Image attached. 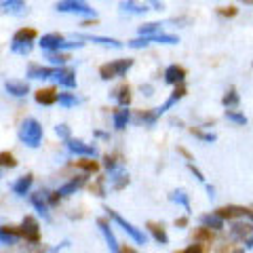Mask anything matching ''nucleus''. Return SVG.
<instances>
[{"mask_svg":"<svg viewBox=\"0 0 253 253\" xmlns=\"http://www.w3.org/2000/svg\"><path fill=\"white\" fill-rule=\"evenodd\" d=\"M186 93H188V89H186V84H177L175 86V89H173V93L169 95V97H167V101H165V104L163 106H158V108H154V112H156V116L158 118H161L165 112H167V110H171L173 106H175L177 104V101H181V99H184L186 97Z\"/></svg>","mask_w":253,"mask_h":253,"instance_id":"a211bd4d","label":"nucleus"},{"mask_svg":"<svg viewBox=\"0 0 253 253\" xmlns=\"http://www.w3.org/2000/svg\"><path fill=\"white\" fill-rule=\"evenodd\" d=\"M91 192L95 196H99V199H104V196H108V179L106 177H97L91 184Z\"/></svg>","mask_w":253,"mask_h":253,"instance_id":"e433bc0d","label":"nucleus"},{"mask_svg":"<svg viewBox=\"0 0 253 253\" xmlns=\"http://www.w3.org/2000/svg\"><path fill=\"white\" fill-rule=\"evenodd\" d=\"M104 211H106V217L112 221V224H116L121 230L129 236V239L135 243V245H148V234H146V230L144 228H139V226H135L133 221H129L126 217H123L121 213H118L116 209H112V207H108V205H104Z\"/></svg>","mask_w":253,"mask_h":253,"instance_id":"f257e3e1","label":"nucleus"},{"mask_svg":"<svg viewBox=\"0 0 253 253\" xmlns=\"http://www.w3.org/2000/svg\"><path fill=\"white\" fill-rule=\"evenodd\" d=\"M26 253H51V247L44 243H36V245H26Z\"/></svg>","mask_w":253,"mask_h":253,"instance_id":"de8ad7c7","label":"nucleus"},{"mask_svg":"<svg viewBox=\"0 0 253 253\" xmlns=\"http://www.w3.org/2000/svg\"><path fill=\"white\" fill-rule=\"evenodd\" d=\"M13 2H17V0H0V9H2V11H4V9H9Z\"/></svg>","mask_w":253,"mask_h":253,"instance_id":"13d9d810","label":"nucleus"},{"mask_svg":"<svg viewBox=\"0 0 253 253\" xmlns=\"http://www.w3.org/2000/svg\"><path fill=\"white\" fill-rule=\"evenodd\" d=\"M19 232H21V241L26 245H36L42 243V230H41V221L36 215H23L19 221Z\"/></svg>","mask_w":253,"mask_h":253,"instance_id":"423d86ee","label":"nucleus"},{"mask_svg":"<svg viewBox=\"0 0 253 253\" xmlns=\"http://www.w3.org/2000/svg\"><path fill=\"white\" fill-rule=\"evenodd\" d=\"M118 253H139V249H137V247H133V245H121Z\"/></svg>","mask_w":253,"mask_h":253,"instance_id":"5fc2aeb1","label":"nucleus"},{"mask_svg":"<svg viewBox=\"0 0 253 253\" xmlns=\"http://www.w3.org/2000/svg\"><path fill=\"white\" fill-rule=\"evenodd\" d=\"M101 167L106 169L108 175H112V173L125 169V161H123V156H121V154L112 152V154H106V156H104V163H101Z\"/></svg>","mask_w":253,"mask_h":253,"instance_id":"a878e982","label":"nucleus"},{"mask_svg":"<svg viewBox=\"0 0 253 253\" xmlns=\"http://www.w3.org/2000/svg\"><path fill=\"white\" fill-rule=\"evenodd\" d=\"M199 226L207 228V230L215 232V234H221V232H224V228H226V221L219 219L213 211H209V213H203V215L199 217Z\"/></svg>","mask_w":253,"mask_h":253,"instance_id":"aec40b11","label":"nucleus"},{"mask_svg":"<svg viewBox=\"0 0 253 253\" xmlns=\"http://www.w3.org/2000/svg\"><path fill=\"white\" fill-rule=\"evenodd\" d=\"M32 188H34V175H32V173H26V175L17 177L11 184V192L15 196H19V199H26V196H30Z\"/></svg>","mask_w":253,"mask_h":253,"instance_id":"dca6fc26","label":"nucleus"},{"mask_svg":"<svg viewBox=\"0 0 253 253\" xmlns=\"http://www.w3.org/2000/svg\"><path fill=\"white\" fill-rule=\"evenodd\" d=\"M163 76H165V83H167V84L177 86V84H184L188 72H186V68H184V66L171 63V66L165 68V74H163Z\"/></svg>","mask_w":253,"mask_h":253,"instance_id":"6ab92c4d","label":"nucleus"},{"mask_svg":"<svg viewBox=\"0 0 253 253\" xmlns=\"http://www.w3.org/2000/svg\"><path fill=\"white\" fill-rule=\"evenodd\" d=\"M129 184H131V177H129V173H126L125 169L112 173V175H108V188L114 190V192H121V190H125Z\"/></svg>","mask_w":253,"mask_h":253,"instance_id":"4be33fe9","label":"nucleus"},{"mask_svg":"<svg viewBox=\"0 0 253 253\" xmlns=\"http://www.w3.org/2000/svg\"><path fill=\"white\" fill-rule=\"evenodd\" d=\"M46 59H49V63L53 68H63L68 63V55L66 53H46Z\"/></svg>","mask_w":253,"mask_h":253,"instance_id":"ea45409f","label":"nucleus"},{"mask_svg":"<svg viewBox=\"0 0 253 253\" xmlns=\"http://www.w3.org/2000/svg\"><path fill=\"white\" fill-rule=\"evenodd\" d=\"M68 247H70V241L66 239V241H61V243H57V245H53V247H51V253H59V251L68 249Z\"/></svg>","mask_w":253,"mask_h":253,"instance_id":"864d4df0","label":"nucleus"},{"mask_svg":"<svg viewBox=\"0 0 253 253\" xmlns=\"http://www.w3.org/2000/svg\"><path fill=\"white\" fill-rule=\"evenodd\" d=\"M84 41H89V42H97L101 46H110V49H123L125 42L121 41H116V38H110V36H97V34H83Z\"/></svg>","mask_w":253,"mask_h":253,"instance_id":"7c9ffc66","label":"nucleus"},{"mask_svg":"<svg viewBox=\"0 0 253 253\" xmlns=\"http://www.w3.org/2000/svg\"><path fill=\"white\" fill-rule=\"evenodd\" d=\"M141 91H146V95H152V86L146 84V86H141Z\"/></svg>","mask_w":253,"mask_h":253,"instance_id":"052dcab7","label":"nucleus"},{"mask_svg":"<svg viewBox=\"0 0 253 253\" xmlns=\"http://www.w3.org/2000/svg\"><path fill=\"white\" fill-rule=\"evenodd\" d=\"M38 46L46 53H61V51H72V49H83L84 42H74V41H66L57 32H49V34H42Z\"/></svg>","mask_w":253,"mask_h":253,"instance_id":"7ed1b4c3","label":"nucleus"},{"mask_svg":"<svg viewBox=\"0 0 253 253\" xmlns=\"http://www.w3.org/2000/svg\"><path fill=\"white\" fill-rule=\"evenodd\" d=\"M74 167L84 173V175H95V173H99L101 169V163H97V158H78V161H74Z\"/></svg>","mask_w":253,"mask_h":253,"instance_id":"b1692460","label":"nucleus"},{"mask_svg":"<svg viewBox=\"0 0 253 253\" xmlns=\"http://www.w3.org/2000/svg\"><path fill=\"white\" fill-rule=\"evenodd\" d=\"M213 213L219 217L228 221V224H232L236 219H247L249 215V207H245V205H236V203H230V205H221V207L213 209Z\"/></svg>","mask_w":253,"mask_h":253,"instance_id":"f8f14e48","label":"nucleus"},{"mask_svg":"<svg viewBox=\"0 0 253 253\" xmlns=\"http://www.w3.org/2000/svg\"><path fill=\"white\" fill-rule=\"evenodd\" d=\"M236 13H239L236 6H219L217 9V15H221V17H234Z\"/></svg>","mask_w":253,"mask_h":253,"instance_id":"3c124183","label":"nucleus"},{"mask_svg":"<svg viewBox=\"0 0 253 253\" xmlns=\"http://www.w3.org/2000/svg\"><path fill=\"white\" fill-rule=\"evenodd\" d=\"M215 232H211V230H207V228H203V226H199V228H194L192 230V243H201V245H213L215 243Z\"/></svg>","mask_w":253,"mask_h":253,"instance_id":"2f4dec72","label":"nucleus"},{"mask_svg":"<svg viewBox=\"0 0 253 253\" xmlns=\"http://www.w3.org/2000/svg\"><path fill=\"white\" fill-rule=\"evenodd\" d=\"M188 226H190V215H181L175 219V228H179V230L181 228H188Z\"/></svg>","mask_w":253,"mask_h":253,"instance_id":"603ef678","label":"nucleus"},{"mask_svg":"<svg viewBox=\"0 0 253 253\" xmlns=\"http://www.w3.org/2000/svg\"><path fill=\"white\" fill-rule=\"evenodd\" d=\"M4 89L9 95H13V97H26V95L30 93V84L26 81H6L4 83Z\"/></svg>","mask_w":253,"mask_h":253,"instance_id":"cd10ccee","label":"nucleus"},{"mask_svg":"<svg viewBox=\"0 0 253 253\" xmlns=\"http://www.w3.org/2000/svg\"><path fill=\"white\" fill-rule=\"evenodd\" d=\"M44 192H46V201H49L51 209H53V207H59L63 199H61V196L57 194V190H49V188H44Z\"/></svg>","mask_w":253,"mask_h":253,"instance_id":"a18cd8bd","label":"nucleus"},{"mask_svg":"<svg viewBox=\"0 0 253 253\" xmlns=\"http://www.w3.org/2000/svg\"><path fill=\"white\" fill-rule=\"evenodd\" d=\"M217 253H247V251H245V247H243V245H226V247H221Z\"/></svg>","mask_w":253,"mask_h":253,"instance_id":"8fccbe9b","label":"nucleus"},{"mask_svg":"<svg viewBox=\"0 0 253 253\" xmlns=\"http://www.w3.org/2000/svg\"><path fill=\"white\" fill-rule=\"evenodd\" d=\"M133 63H135V61H133L131 57H121V59H112V61L104 63V66H99L101 81H112V78L125 76L133 68Z\"/></svg>","mask_w":253,"mask_h":253,"instance_id":"0eeeda50","label":"nucleus"},{"mask_svg":"<svg viewBox=\"0 0 253 253\" xmlns=\"http://www.w3.org/2000/svg\"><path fill=\"white\" fill-rule=\"evenodd\" d=\"M95 137H104V139H108L110 135H108V133H104V131H95Z\"/></svg>","mask_w":253,"mask_h":253,"instance_id":"bf43d9fd","label":"nucleus"},{"mask_svg":"<svg viewBox=\"0 0 253 253\" xmlns=\"http://www.w3.org/2000/svg\"><path fill=\"white\" fill-rule=\"evenodd\" d=\"M239 104H241V95L234 86H230V89L224 93V97H221V106H224L226 110H236Z\"/></svg>","mask_w":253,"mask_h":253,"instance_id":"473e14b6","label":"nucleus"},{"mask_svg":"<svg viewBox=\"0 0 253 253\" xmlns=\"http://www.w3.org/2000/svg\"><path fill=\"white\" fill-rule=\"evenodd\" d=\"M169 201L173 205H177V207L184 209L186 215H190V209H192V205H190V194L186 192L184 188H177V190H173V192H169Z\"/></svg>","mask_w":253,"mask_h":253,"instance_id":"393cba45","label":"nucleus"},{"mask_svg":"<svg viewBox=\"0 0 253 253\" xmlns=\"http://www.w3.org/2000/svg\"><path fill=\"white\" fill-rule=\"evenodd\" d=\"M243 247H245V251H251V249H253V234H251V236H247V239H245Z\"/></svg>","mask_w":253,"mask_h":253,"instance_id":"4d7b16f0","label":"nucleus"},{"mask_svg":"<svg viewBox=\"0 0 253 253\" xmlns=\"http://www.w3.org/2000/svg\"><path fill=\"white\" fill-rule=\"evenodd\" d=\"M150 44H152L150 36H139V38H133V41L126 42V46H131V49H146Z\"/></svg>","mask_w":253,"mask_h":253,"instance_id":"c03bdc74","label":"nucleus"},{"mask_svg":"<svg viewBox=\"0 0 253 253\" xmlns=\"http://www.w3.org/2000/svg\"><path fill=\"white\" fill-rule=\"evenodd\" d=\"M205 245H201V243H190V245H186V247H181L179 251H175V253H205Z\"/></svg>","mask_w":253,"mask_h":253,"instance_id":"49530a36","label":"nucleus"},{"mask_svg":"<svg viewBox=\"0 0 253 253\" xmlns=\"http://www.w3.org/2000/svg\"><path fill=\"white\" fill-rule=\"evenodd\" d=\"M186 167H188V171L196 177V181H201V184H207V179H205V173H203L199 167H196L194 163H186Z\"/></svg>","mask_w":253,"mask_h":253,"instance_id":"09e8293b","label":"nucleus"},{"mask_svg":"<svg viewBox=\"0 0 253 253\" xmlns=\"http://www.w3.org/2000/svg\"><path fill=\"white\" fill-rule=\"evenodd\" d=\"M55 135L61 141H68V139H72V131H70V126L66 123H59V125H55Z\"/></svg>","mask_w":253,"mask_h":253,"instance_id":"37998d69","label":"nucleus"},{"mask_svg":"<svg viewBox=\"0 0 253 253\" xmlns=\"http://www.w3.org/2000/svg\"><path fill=\"white\" fill-rule=\"evenodd\" d=\"M150 41L158 42V44H179V36H175V34H165V32H161V34L150 36Z\"/></svg>","mask_w":253,"mask_h":253,"instance_id":"4c0bfd02","label":"nucleus"},{"mask_svg":"<svg viewBox=\"0 0 253 253\" xmlns=\"http://www.w3.org/2000/svg\"><path fill=\"white\" fill-rule=\"evenodd\" d=\"M118 9H121V13H125V15H146L150 11L146 4L137 2V0H123V2L118 4Z\"/></svg>","mask_w":253,"mask_h":253,"instance_id":"c756f323","label":"nucleus"},{"mask_svg":"<svg viewBox=\"0 0 253 253\" xmlns=\"http://www.w3.org/2000/svg\"><path fill=\"white\" fill-rule=\"evenodd\" d=\"M36 30L34 28H19L11 38V53L15 55H30L34 49L36 41Z\"/></svg>","mask_w":253,"mask_h":253,"instance_id":"20e7f679","label":"nucleus"},{"mask_svg":"<svg viewBox=\"0 0 253 253\" xmlns=\"http://www.w3.org/2000/svg\"><path fill=\"white\" fill-rule=\"evenodd\" d=\"M205 190H207V196L209 199H215V186H211V184H205Z\"/></svg>","mask_w":253,"mask_h":253,"instance_id":"6e6d98bb","label":"nucleus"},{"mask_svg":"<svg viewBox=\"0 0 253 253\" xmlns=\"http://www.w3.org/2000/svg\"><path fill=\"white\" fill-rule=\"evenodd\" d=\"M163 32V23L161 21H148L144 26L137 28V34L139 36H154V34H161Z\"/></svg>","mask_w":253,"mask_h":253,"instance_id":"f704fd0d","label":"nucleus"},{"mask_svg":"<svg viewBox=\"0 0 253 253\" xmlns=\"http://www.w3.org/2000/svg\"><path fill=\"white\" fill-rule=\"evenodd\" d=\"M19 161L15 158L13 152H9V150H2L0 152V169H17Z\"/></svg>","mask_w":253,"mask_h":253,"instance_id":"c9c22d12","label":"nucleus"},{"mask_svg":"<svg viewBox=\"0 0 253 253\" xmlns=\"http://www.w3.org/2000/svg\"><path fill=\"white\" fill-rule=\"evenodd\" d=\"M55 70H57V68H53V66H42V63H30L26 76H28V78H42V81H46V78H53Z\"/></svg>","mask_w":253,"mask_h":253,"instance_id":"5701e85b","label":"nucleus"},{"mask_svg":"<svg viewBox=\"0 0 253 253\" xmlns=\"http://www.w3.org/2000/svg\"><path fill=\"white\" fill-rule=\"evenodd\" d=\"M0 177H2V171H0Z\"/></svg>","mask_w":253,"mask_h":253,"instance_id":"69168bd1","label":"nucleus"},{"mask_svg":"<svg viewBox=\"0 0 253 253\" xmlns=\"http://www.w3.org/2000/svg\"><path fill=\"white\" fill-rule=\"evenodd\" d=\"M243 4H249V6H253V0H241Z\"/></svg>","mask_w":253,"mask_h":253,"instance_id":"0e129e2a","label":"nucleus"},{"mask_svg":"<svg viewBox=\"0 0 253 253\" xmlns=\"http://www.w3.org/2000/svg\"><path fill=\"white\" fill-rule=\"evenodd\" d=\"M57 13H68V15H78V17H86V19H97V11L91 9V4L86 0H59L55 4Z\"/></svg>","mask_w":253,"mask_h":253,"instance_id":"39448f33","label":"nucleus"},{"mask_svg":"<svg viewBox=\"0 0 253 253\" xmlns=\"http://www.w3.org/2000/svg\"><path fill=\"white\" fill-rule=\"evenodd\" d=\"M224 116L228 118L230 123H234V125H239V126H245L249 121H247V116H245L243 112H239V110H226L224 112Z\"/></svg>","mask_w":253,"mask_h":253,"instance_id":"58836bf2","label":"nucleus"},{"mask_svg":"<svg viewBox=\"0 0 253 253\" xmlns=\"http://www.w3.org/2000/svg\"><path fill=\"white\" fill-rule=\"evenodd\" d=\"M190 133H192V135H194L196 139L205 141V144H213V141L217 139V135H215V133H207V131H201L199 126H192V129H190Z\"/></svg>","mask_w":253,"mask_h":253,"instance_id":"a19ab883","label":"nucleus"},{"mask_svg":"<svg viewBox=\"0 0 253 253\" xmlns=\"http://www.w3.org/2000/svg\"><path fill=\"white\" fill-rule=\"evenodd\" d=\"M28 203L32 205V209L36 211V215H38V217H42V221L51 224V221H53V213H51V205H49V201H46L44 188L36 190V192H30Z\"/></svg>","mask_w":253,"mask_h":253,"instance_id":"6e6552de","label":"nucleus"},{"mask_svg":"<svg viewBox=\"0 0 253 253\" xmlns=\"http://www.w3.org/2000/svg\"><path fill=\"white\" fill-rule=\"evenodd\" d=\"M95 226H97V230L101 232V236H104V241L108 245V251L110 253H118V249H121V243H118V239H116L112 221H110L108 217H97V219H95Z\"/></svg>","mask_w":253,"mask_h":253,"instance_id":"ddd939ff","label":"nucleus"},{"mask_svg":"<svg viewBox=\"0 0 253 253\" xmlns=\"http://www.w3.org/2000/svg\"><path fill=\"white\" fill-rule=\"evenodd\" d=\"M57 97H59V93L55 86H46V89H38L34 93V101L38 106H55L57 104Z\"/></svg>","mask_w":253,"mask_h":253,"instance_id":"412c9836","label":"nucleus"},{"mask_svg":"<svg viewBox=\"0 0 253 253\" xmlns=\"http://www.w3.org/2000/svg\"><path fill=\"white\" fill-rule=\"evenodd\" d=\"M112 97L116 99L118 108H129V106H131V99H133V95H131V86L126 84V83H123L121 86H118V89H114Z\"/></svg>","mask_w":253,"mask_h":253,"instance_id":"c85d7f7f","label":"nucleus"},{"mask_svg":"<svg viewBox=\"0 0 253 253\" xmlns=\"http://www.w3.org/2000/svg\"><path fill=\"white\" fill-rule=\"evenodd\" d=\"M247 219H249L251 224H253V207H249V215H247Z\"/></svg>","mask_w":253,"mask_h":253,"instance_id":"e2e57ef3","label":"nucleus"},{"mask_svg":"<svg viewBox=\"0 0 253 253\" xmlns=\"http://www.w3.org/2000/svg\"><path fill=\"white\" fill-rule=\"evenodd\" d=\"M158 121V116L154 110H139V112L131 118V123H135V125H154Z\"/></svg>","mask_w":253,"mask_h":253,"instance_id":"72a5a7b5","label":"nucleus"},{"mask_svg":"<svg viewBox=\"0 0 253 253\" xmlns=\"http://www.w3.org/2000/svg\"><path fill=\"white\" fill-rule=\"evenodd\" d=\"M63 146H66L68 150V154H72L76 158H97L99 156V148L95 146V144H86L84 139H68V141H63Z\"/></svg>","mask_w":253,"mask_h":253,"instance_id":"1a4fd4ad","label":"nucleus"},{"mask_svg":"<svg viewBox=\"0 0 253 253\" xmlns=\"http://www.w3.org/2000/svg\"><path fill=\"white\" fill-rule=\"evenodd\" d=\"M146 234H148V239H152L156 245H169V241H171L163 221H146Z\"/></svg>","mask_w":253,"mask_h":253,"instance_id":"2eb2a0df","label":"nucleus"},{"mask_svg":"<svg viewBox=\"0 0 253 253\" xmlns=\"http://www.w3.org/2000/svg\"><path fill=\"white\" fill-rule=\"evenodd\" d=\"M253 234V224L249 219H236L228 226V243L232 245H243L247 236Z\"/></svg>","mask_w":253,"mask_h":253,"instance_id":"9b49d317","label":"nucleus"},{"mask_svg":"<svg viewBox=\"0 0 253 253\" xmlns=\"http://www.w3.org/2000/svg\"><path fill=\"white\" fill-rule=\"evenodd\" d=\"M89 186V175H84V173H76V175H72L70 179H66L57 190V194L61 196V199H70V196H74L76 192H81L83 188Z\"/></svg>","mask_w":253,"mask_h":253,"instance_id":"9d476101","label":"nucleus"},{"mask_svg":"<svg viewBox=\"0 0 253 253\" xmlns=\"http://www.w3.org/2000/svg\"><path fill=\"white\" fill-rule=\"evenodd\" d=\"M21 243V232L17 224H0V247H15Z\"/></svg>","mask_w":253,"mask_h":253,"instance_id":"4468645a","label":"nucleus"},{"mask_svg":"<svg viewBox=\"0 0 253 253\" xmlns=\"http://www.w3.org/2000/svg\"><path fill=\"white\" fill-rule=\"evenodd\" d=\"M150 2H152V4L156 6V9H158V11H161V9H163V6H161V2H158V0H150Z\"/></svg>","mask_w":253,"mask_h":253,"instance_id":"680f3d73","label":"nucleus"},{"mask_svg":"<svg viewBox=\"0 0 253 253\" xmlns=\"http://www.w3.org/2000/svg\"><path fill=\"white\" fill-rule=\"evenodd\" d=\"M131 110L129 108H116L114 110V114H112V125H114V129L116 131H125L126 129V125L131 123Z\"/></svg>","mask_w":253,"mask_h":253,"instance_id":"bb28decb","label":"nucleus"},{"mask_svg":"<svg viewBox=\"0 0 253 253\" xmlns=\"http://www.w3.org/2000/svg\"><path fill=\"white\" fill-rule=\"evenodd\" d=\"M53 81L57 83L59 86H63V89H70V91L76 89V72H74L72 68H68V66L55 70Z\"/></svg>","mask_w":253,"mask_h":253,"instance_id":"f3484780","label":"nucleus"},{"mask_svg":"<svg viewBox=\"0 0 253 253\" xmlns=\"http://www.w3.org/2000/svg\"><path fill=\"white\" fill-rule=\"evenodd\" d=\"M57 104L61 108H74V106H78V97H76L74 93H59Z\"/></svg>","mask_w":253,"mask_h":253,"instance_id":"79ce46f5","label":"nucleus"},{"mask_svg":"<svg viewBox=\"0 0 253 253\" xmlns=\"http://www.w3.org/2000/svg\"><path fill=\"white\" fill-rule=\"evenodd\" d=\"M17 137H19V141L23 146L36 150V148H41V144H42L44 129H42V125L38 123L34 116H28V118H23L21 125H19Z\"/></svg>","mask_w":253,"mask_h":253,"instance_id":"f03ea898","label":"nucleus"}]
</instances>
